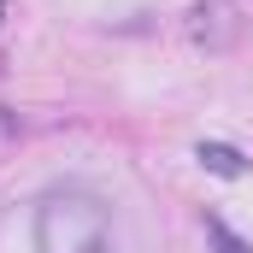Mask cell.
I'll return each mask as SVG.
<instances>
[{"instance_id":"cell-1","label":"cell","mask_w":253,"mask_h":253,"mask_svg":"<svg viewBox=\"0 0 253 253\" xmlns=\"http://www.w3.org/2000/svg\"><path fill=\"white\" fill-rule=\"evenodd\" d=\"M36 253H118L112 206L83 183H53L36 200Z\"/></svg>"},{"instance_id":"cell-2","label":"cell","mask_w":253,"mask_h":253,"mask_svg":"<svg viewBox=\"0 0 253 253\" xmlns=\"http://www.w3.org/2000/svg\"><path fill=\"white\" fill-rule=\"evenodd\" d=\"M236 6H224V0H200L189 12V36L200 42V47H224V42H236Z\"/></svg>"},{"instance_id":"cell-3","label":"cell","mask_w":253,"mask_h":253,"mask_svg":"<svg viewBox=\"0 0 253 253\" xmlns=\"http://www.w3.org/2000/svg\"><path fill=\"white\" fill-rule=\"evenodd\" d=\"M194 159H200L212 177H242V171H248V159H242L236 147H224V141H200V147H194Z\"/></svg>"},{"instance_id":"cell-4","label":"cell","mask_w":253,"mask_h":253,"mask_svg":"<svg viewBox=\"0 0 253 253\" xmlns=\"http://www.w3.org/2000/svg\"><path fill=\"white\" fill-rule=\"evenodd\" d=\"M206 242H212V253H253L248 242H242V236L224 224V218H206Z\"/></svg>"},{"instance_id":"cell-5","label":"cell","mask_w":253,"mask_h":253,"mask_svg":"<svg viewBox=\"0 0 253 253\" xmlns=\"http://www.w3.org/2000/svg\"><path fill=\"white\" fill-rule=\"evenodd\" d=\"M0 24H6V0H0Z\"/></svg>"}]
</instances>
